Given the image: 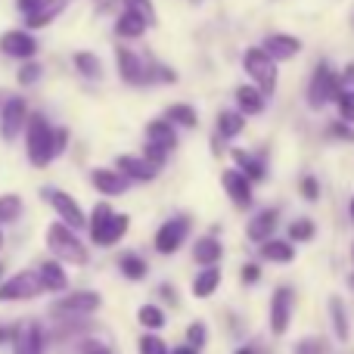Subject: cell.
I'll return each mask as SVG.
<instances>
[{
  "instance_id": "f907efd6",
  "label": "cell",
  "mask_w": 354,
  "mask_h": 354,
  "mask_svg": "<svg viewBox=\"0 0 354 354\" xmlns=\"http://www.w3.org/2000/svg\"><path fill=\"white\" fill-rule=\"evenodd\" d=\"M171 354H199V351H196L193 345H180V348H174Z\"/></svg>"
},
{
  "instance_id": "60d3db41",
  "label": "cell",
  "mask_w": 354,
  "mask_h": 354,
  "mask_svg": "<svg viewBox=\"0 0 354 354\" xmlns=\"http://www.w3.org/2000/svg\"><path fill=\"white\" fill-rule=\"evenodd\" d=\"M295 354H330V351H326V345L320 339H305V342L295 345Z\"/></svg>"
},
{
  "instance_id": "681fc988",
  "label": "cell",
  "mask_w": 354,
  "mask_h": 354,
  "mask_svg": "<svg viewBox=\"0 0 354 354\" xmlns=\"http://www.w3.org/2000/svg\"><path fill=\"white\" fill-rule=\"evenodd\" d=\"M37 3H41V0H19V10H22V12H31Z\"/></svg>"
},
{
  "instance_id": "6da1fadb",
  "label": "cell",
  "mask_w": 354,
  "mask_h": 354,
  "mask_svg": "<svg viewBox=\"0 0 354 354\" xmlns=\"http://www.w3.org/2000/svg\"><path fill=\"white\" fill-rule=\"evenodd\" d=\"M25 147H28L31 165H37V168H47L50 159L56 156V149H53V128H50V122L44 115H31L28 118Z\"/></svg>"
},
{
  "instance_id": "9f6ffc18",
  "label": "cell",
  "mask_w": 354,
  "mask_h": 354,
  "mask_svg": "<svg viewBox=\"0 0 354 354\" xmlns=\"http://www.w3.org/2000/svg\"><path fill=\"white\" fill-rule=\"evenodd\" d=\"M351 258H354V245H351Z\"/></svg>"
},
{
  "instance_id": "836d02e7",
  "label": "cell",
  "mask_w": 354,
  "mask_h": 354,
  "mask_svg": "<svg viewBox=\"0 0 354 354\" xmlns=\"http://www.w3.org/2000/svg\"><path fill=\"white\" fill-rule=\"evenodd\" d=\"M122 274L128 277V280H143L147 277V261L137 255H124L122 258Z\"/></svg>"
},
{
  "instance_id": "c3c4849f",
  "label": "cell",
  "mask_w": 354,
  "mask_h": 354,
  "mask_svg": "<svg viewBox=\"0 0 354 354\" xmlns=\"http://www.w3.org/2000/svg\"><path fill=\"white\" fill-rule=\"evenodd\" d=\"M243 280H245V283L258 280V268H255V264H249V268H245V270H243Z\"/></svg>"
},
{
  "instance_id": "d6a6232c",
  "label": "cell",
  "mask_w": 354,
  "mask_h": 354,
  "mask_svg": "<svg viewBox=\"0 0 354 354\" xmlns=\"http://www.w3.org/2000/svg\"><path fill=\"white\" fill-rule=\"evenodd\" d=\"M243 115L239 112H221L218 115V128H221V134L224 137H236L239 131H243Z\"/></svg>"
},
{
  "instance_id": "f35d334b",
  "label": "cell",
  "mask_w": 354,
  "mask_h": 354,
  "mask_svg": "<svg viewBox=\"0 0 354 354\" xmlns=\"http://www.w3.org/2000/svg\"><path fill=\"white\" fill-rule=\"evenodd\" d=\"M289 236L299 239V243H305V239L314 236V224H311V221H295V224L289 227Z\"/></svg>"
},
{
  "instance_id": "83f0119b",
  "label": "cell",
  "mask_w": 354,
  "mask_h": 354,
  "mask_svg": "<svg viewBox=\"0 0 354 354\" xmlns=\"http://www.w3.org/2000/svg\"><path fill=\"white\" fill-rule=\"evenodd\" d=\"M128 233V218L124 214H112V221H109V227L103 230V239H100V245H115L118 239Z\"/></svg>"
},
{
  "instance_id": "7402d4cb",
  "label": "cell",
  "mask_w": 354,
  "mask_h": 354,
  "mask_svg": "<svg viewBox=\"0 0 354 354\" xmlns=\"http://www.w3.org/2000/svg\"><path fill=\"white\" fill-rule=\"evenodd\" d=\"M147 28H149V25L143 22V16H137L134 10H124L122 16H118V22H115V31L122 37H140Z\"/></svg>"
},
{
  "instance_id": "3957f363",
  "label": "cell",
  "mask_w": 354,
  "mask_h": 354,
  "mask_svg": "<svg viewBox=\"0 0 354 354\" xmlns=\"http://www.w3.org/2000/svg\"><path fill=\"white\" fill-rule=\"evenodd\" d=\"M245 72L252 75V81L258 84V91L274 93V87H277V59H270L261 47L245 50Z\"/></svg>"
},
{
  "instance_id": "f5cc1de1",
  "label": "cell",
  "mask_w": 354,
  "mask_h": 354,
  "mask_svg": "<svg viewBox=\"0 0 354 354\" xmlns=\"http://www.w3.org/2000/svg\"><path fill=\"white\" fill-rule=\"evenodd\" d=\"M3 339H6V330H3V326H0V342H3Z\"/></svg>"
},
{
  "instance_id": "44dd1931",
  "label": "cell",
  "mask_w": 354,
  "mask_h": 354,
  "mask_svg": "<svg viewBox=\"0 0 354 354\" xmlns=\"http://www.w3.org/2000/svg\"><path fill=\"white\" fill-rule=\"evenodd\" d=\"M218 283H221V270L214 268V264H205V270L193 280V295L196 299H208V295L218 289Z\"/></svg>"
},
{
  "instance_id": "d6986e66",
  "label": "cell",
  "mask_w": 354,
  "mask_h": 354,
  "mask_svg": "<svg viewBox=\"0 0 354 354\" xmlns=\"http://www.w3.org/2000/svg\"><path fill=\"white\" fill-rule=\"evenodd\" d=\"M37 277H41V286L50 289V292H62V289L68 286L66 270H62V264H56V261H44L41 270H37Z\"/></svg>"
},
{
  "instance_id": "f6af8a7d",
  "label": "cell",
  "mask_w": 354,
  "mask_h": 354,
  "mask_svg": "<svg viewBox=\"0 0 354 354\" xmlns=\"http://www.w3.org/2000/svg\"><path fill=\"white\" fill-rule=\"evenodd\" d=\"M81 354H112V351L106 348L103 342H97V339H87V342L81 345Z\"/></svg>"
},
{
  "instance_id": "277c9868",
  "label": "cell",
  "mask_w": 354,
  "mask_h": 354,
  "mask_svg": "<svg viewBox=\"0 0 354 354\" xmlns=\"http://www.w3.org/2000/svg\"><path fill=\"white\" fill-rule=\"evenodd\" d=\"M37 292H44V286L35 270H22V274L10 277L6 283H0V301H25L35 299Z\"/></svg>"
},
{
  "instance_id": "bcb514c9",
  "label": "cell",
  "mask_w": 354,
  "mask_h": 354,
  "mask_svg": "<svg viewBox=\"0 0 354 354\" xmlns=\"http://www.w3.org/2000/svg\"><path fill=\"white\" fill-rule=\"evenodd\" d=\"M301 196H305V199H317L320 196L317 180H314V177H305V180H301Z\"/></svg>"
},
{
  "instance_id": "e575fe53",
  "label": "cell",
  "mask_w": 354,
  "mask_h": 354,
  "mask_svg": "<svg viewBox=\"0 0 354 354\" xmlns=\"http://www.w3.org/2000/svg\"><path fill=\"white\" fill-rule=\"evenodd\" d=\"M168 118L177 122V124H187V128H196V122H199V118H196V112H193V106H183V103L171 106V109H168Z\"/></svg>"
},
{
  "instance_id": "d590c367",
  "label": "cell",
  "mask_w": 354,
  "mask_h": 354,
  "mask_svg": "<svg viewBox=\"0 0 354 354\" xmlns=\"http://www.w3.org/2000/svg\"><path fill=\"white\" fill-rule=\"evenodd\" d=\"M22 212V199L19 196H0V221H16Z\"/></svg>"
},
{
  "instance_id": "ac0fdd59",
  "label": "cell",
  "mask_w": 354,
  "mask_h": 354,
  "mask_svg": "<svg viewBox=\"0 0 354 354\" xmlns=\"http://www.w3.org/2000/svg\"><path fill=\"white\" fill-rule=\"evenodd\" d=\"M91 180H93V187L106 196H122L124 189H128V177L115 174V171H106V168H97V171L91 174Z\"/></svg>"
},
{
  "instance_id": "db71d44e",
  "label": "cell",
  "mask_w": 354,
  "mask_h": 354,
  "mask_svg": "<svg viewBox=\"0 0 354 354\" xmlns=\"http://www.w3.org/2000/svg\"><path fill=\"white\" fill-rule=\"evenodd\" d=\"M351 218H354V199H351Z\"/></svg>"
},
{
  "instance_id": "f546056e",
  "label": "cell",
  "mask_w": 354,
  "mask_h": 354,
  "mask_svg": "<svg viewBox=\"0 0 354 354\" xmlns=\"http://www.w3.org/2000/svg\"><path fill=\"white\" fill-rule=\"evenodd\" d=\"M330 314H333V326H336V336L345 342V339H348V314H345L342 299H336V295L330 299Z\"/></svg>"
},
{
  "instance_id": "603a6c76",
  "label": "cell",
  "mask_w": 354,
  "mask_h": 354,
  "mask_svg": "<svg viewBox=\"0 0 354 354\" xmlns=\"http://www.w3.org/2000/svg\"><path fill=\"white\" fill-rule=\"evenodd\" d=\"M261 255L268 258V261L289 264L295 258V249L289 243H280V239H264V243H261Z\"/></svg>"
},
{
  "instance_id": "7a4b0ae2",
  "label": "cell",
  "mask_w": 354,
  "mask_h": 354,
  "mask_svg": "<svg viewBox=\"0 0 354 354\" xmlns=\"http://www.w3.org/2000/svg\"><path fill=\"white\" fill-rule=\"evenodd\" d=\"M47 245H50V252H53L59 261H72V264H84L87 261L84 243H81V239L75 236L72 227L62 224V221H56V224L47 227Z\"/></svg>"
},
{
  "instance_id": "52a82bcc",
  "label": "cell",
  "mask_w": 354,
  "mask_h": 354,
  "mask_svg": "<svg viewBox=\"0 0 354 354\" xmlns=\"http://www.w3.org/2000/svg\"><path fill=\"white\" fill-rule=\"evenodd\" d=\"M189 233V221L187 218H171L168 224L159 227V233H156V249L162 252V255H171V252L180 249V243L187 239Z\"/></svg>"
},
{
  "instance_id": "ffe728a7",
  "label": "cell",
  "mask_w": 354,
  "mask_h": 354,
  "mask_svg": "<svg viewBox=\"0 0 354 354\" xmlns=\"http://www.w3.org/2000/svg\"><path fill=\"white\" fill-rule=\"evenodd\" d=\"M274 227H277V212H274V208H268V212L255 214V218L249 221L245 233H249L252 243H261V239H268L270 233H274Z\"/></svg>"
},
{
  "instance_id": "7c38bea8",
  "label": "cell",
  "mask_w": 354,
  "mask_h": 354,
  "mask_svg": "<svg viewBox=\"0 0 354 354\" xmlns=\"http://www.w3.org/2000/svg\"><path fill=\"white\" fill-rule=\"evenodd\" d=\"M292 295H289V289H277L274 292V301H270V330L277 333V336H283V333L289 330V320H292Z\"/></svg>"
},
{
  "instance_id": "4fadbf2b",
  "label": "cell",
  "mask_w": 354,
  "mask_h": 354,
  "mask_svg": "<svg viewBox=\"0 0 354 354\" xmlns=\"http://www.w3.org/2000/svg\"><path fill=\"white\" fill-rule=\"evenodd\" d=\"M66 6H68V0H41L31 12H25V22H28V28H44V25L53 22Z\"/></svg>"
},
{
  "instance_id": "5bb4252c",
  "label": "cell",
  "mask_w": 354,
  "mask_h": 354,
  "mask_svg": "<svg viewBox=\"0 0 354 354\" xmlns=\"http://www.w3.org/2000/svg\"><path fill=\"white\" fill-rule=\"evenodd\" d=\"M261 50L270 59H292L301 50V44H299V37H292V35H270Z\"/></svg>"
},
{
  "instance_id": "4316f807",
  "label": "cell",
  "mask_w": 354,
  "mask_h": 354,
  "mask_svg": "<svg viewBox=\"0 0 354 354\" xmlns=\"http://www.w3.org/2000/svg\"><path fill=\"white\" fill-rule=\"evenodd\" d=\"M112 208L106 205V202H100L97 208H93V214H91V236H93V243L100 245V239H103V230L109 227V221H112Z\"/></svg>"
},
{
  "instance_id": "ab89813d",
  "label": "cell",
  "mask_w": 354,
  "mask_h": 354,
  "mask_svg": "<svg viewBox=\"0 0 354 354\" xmlns=\"http://www.w3.org/2000/svg\"><path fill=\"white\" fill-rule=\"evenodd\" d=\"M140 354H168V348L159 336H143L140 339Z\"/></svg>"
},
{
  "instance_id": "4dcf8cb0",
  "label": "cell",
  "mask_w": 354,
  "mask_h": 354,
  "mask_svg": "<svg viewBox=\"0 0 354 354\" xmlns=\"http://www.w3.org/2000/svg\"><path fill=\"white\" fill-rule=\"evenodd\" d=\"M75 66H78L81 75H87V78H93V81L103 75V66H100V59L93 53H84V50H81V53H75Z\"/></svg>"
},
{
  "instance_id": "6f0895ef",
  "label": "cell",
  "mask_w": 354,
  "mask_h": 354,
  "mask_svg": "<svg viewBox=\"0 0 354 354\" xmlns=\"http://www.w3.org/2000/svg\"><path fill=\"white\" fill-rule=\"evenodd\" d=\"M351 286H354V277H351Z\"/></svg>"
},
{
  "instance_id": "e0dca14e",
  "label": "cell",
  "mask_w": 354,
  "mask_h": 354,
  "mask_svg": "<svg viewBox=\"0 0 354 354\" xmlns=\"http://www.w3.org/2000/svg\"><path fill=\"white\" fill-rule=\"evenodd\" d=\"M118 72L128 84H143L147 75H143V62L137 59V53H131L128 47H118Z\"/></svg>"
},
{
  "instance_id": "11a10c76",
  "label": "cell",
  "mask_w": 354,
  "mask_h": 354,
  "mask_svg": "<svg viewBox=\"0 0 354 354\" xmlns=\"http://www.w3.org/2000/svg\"><path fill=\"white\" fill-rule=\"evenodd\" d=\"M0 245H3V233H0Z\"/></svg>"
},
{
  "instance_id": "8992f818",
  "label": "cell",
  "mask_w": 354,
  "mask_h": 354,
  "mask_svg": "<svg viewBox=\"0 0 354 354\" xmlns=\"http://www.w3.org/2000/svg\"><path fill=\"white\" fill-rule=\"evenodd\" d=\"M25 118H28V106H25L22 97H10L0 109V134L3 140H12L19 131L25 128Z\"/></svg>"
},
{
  "instance_id": "30bf717a",
  "label": "cell",
  "mask_w": 354,
  "mask_h": 354,
  "mask_svg": "<svg viewBox=\"0 0 354 354\" xmlns=\"http://www.w3.org/2000/svg\"><path fill=\"white\" fill-rule=\"evenodd\" d=\"M221 183H224L227 196H230L236 205H252V180L245 177L239 168H227L224 174H221Z\"/></svg>"
},
{
  "instance_id": "8d00e7d4",
  "label": "cell",
  "mask_w": 354,
  "mask_h": 354,
  "mask_svg": "<svg viewBox=\"0 0 354 354\" xmlns=\"http://www.w3.org/2000/svg\"><path fill=\"white\" fill-rule=\"evenodd\" d=\"M128 10H134L137 16H143L147 25H156V10H153V0H124Z\"/></svg>"
},
{
  "instance_id": "8fae6325",
  "label": "cell",
  "mask_w": 354,
  "mask_h": 354,
  "mask_svg": "<svg viewBox=\"0 0 354 354\" xmlns=\"http://www.w3.org/2000/svg\"><path fill=\"white\" fill-rule=\"evenodd\" d=\"M100 305H103V299L97 292H72L56 301L53 311L56 314H93Z\"/></svg>"
},
{
  "instance_id": "ee69618b",
  "label": "cell",
  "mask_w": 354,
  "mask_h": 354,
  "mask_svg": "<svg viewBox=\"0 0 354 354\" xmlns=\"http://www.w3.org/2000/svg\"><path fill=\"white\" fill-rule=\"evenodd\" d=\"M147 162H153L156 168L165 162V147H159V143H149L147 147Z\"/></svg>"
},
{
  "instance_id": "5b68a950",
  "label": "cell",
  "mask_w": 354,
  "mask_h": 354,
  "mask_svg": "<svg viewBox=\"0 0 354 354\" xmlns=\"http://www.w3.org/2000/svg\"><path fill=\"white\" fill-rule=\"evenodd\" d=\"M336 93H339V78L330 72L326 62H320L311 78V87H308V103L320 109V106H326L330 100H336Z\"/></svg>"
},
{
  "instance_id": "9c48e42d",
  "label": "cell",
  "mask_w": 354,
  "mask_h": 354,
  "mask_svg": "<svg viewBox=\"0 0 354 354\" xmlns=\"http://www.w3.org/2000/svg\"><path fill=\"white\" fill-rule=\"evenodd\" d=\"M0 50L6 56H16V59H31L37 53V41L28 31H6V35H0Z\"/></svg>"
},
{
  "instance_id": "cb8c5ba5",
  "label": "cell",
  "mask_w": 354,
  "mask_h": 354,
  "mask_svg": "<svg viewBox=\"0 0 354 354\" xmlns=\"http://www.w3.org/2000/svg\"><path fill=\"white\" fill-rule=\"evenodd\" d=\"M233 162H236V168L249 177V180H261L264 177V165L252 153H245V149H233Z\"/></svg>"
},
{
  "instance_id": "2e32d148",
  "label": "cell",
  "mask_w": 354,
  "mask_h": 354,
  "mask_svg": "<svg viewBox=\"0 0 354 354\" xmlns=\"http://www.w3.org/2000/svg\"><path fill=\"white\" fill-rule=\"evenodd\" d=\"M16 354H41L44 351V333L37 324H25L16 333Z\"/></svg>"
},
{
  "instance_id": "9a60e30c",
  "label": "cell",
  "mask_w": 354,
  "mask_h": 354,
  "mask_svg": "<svg viewBox=\"0 0 354 354\" xmlns=\"http://www.w3.org/2000/svg\"><path fill=\"white\" fill-rule=\"evenodd\" d=\"M118 171L128 180H153L156 177V165L147 159H137V156H118Z\"/></svg>"
},
{
  "instance_id": "74e56055",
  "label": "cell",
  "mask_w": 354,
  "mask_h": 354,
  "mask_svg": "<svg viewBox=\"0 0 354 354\" xmlns=\"http://www.w3.org/2000/svg\"><path fill=\"white\" fill-rule=\"evenodd\" d=\"M339 112H342V122H354V91H339Z\"/></svg>"
},
{
  "instance_id": "816d5d0a",
  "label": "cell",
  "mask_w": 354,
  "mask_h": 354,
  "mask_svg": "<svg viewBox=\"0 0 354 354\" xmlns=\"http://www.w3.org/2000/svg\"><path fill=\"white\" fill-rule=\"evenodd\" d=\"M236 354H255V351H252V348H239Z\"/></svg>"
},
{
  "instance_id": "1f68e13d",
  "label": "cell",
  "mask_w": 354,
  "mask_h": 354,
  "mask_svg": "<svg viewBox=\"0 0 354 354\" xmlns=\"http://www.w3.org/2000/svg\"><path fill=\"white\" fill-rule=\"evenodd\" d=\"M137 320H140L147 330H162V326H165V311L156 305H143L140 311H137Z\"/></svg>"
},
{
  "instance_id": "b9f144b4",
  "label": "cell",
  "mask_w": 354,
  "mask_h": 354,
  "mask_svg": "<svg viewBox=\"0 0 354 354\" xmlns=\"http://www.w3.org/2000/svg\"><path fill=\"white\" fill-rule=\"evenodd\" d=\"M37 75H41V66H37V62H28V66L19 68V84H35Z\"/></svg>"
},
{
  "instance_id": "484cf974",
  "label": "cell",
  "mask_w": 354,
  "mask_h": 354,
  "mask_svg": "<svg viewBox=\"0 0 354 354\" xmlns=\"http://www.w3.org/2000/svg\"><path fill=\"white\" fill-rule=\"evenodd\" d=\"M221 243L214 236H205V239H199V243H196V249H193V258L199 264H214L221 258Z\"/></svg>"
},
{
  "instance_id": "f1b7e54d",
  "label": "cell",
  "mask_w": 354,
  "mask_h": 354,
  "mask_svg": "<svg viewBox=\"0 0 354 354\" xmlns=\"http://www.w3.org/2000/svg\"><path fill=\"white\" fill-rule=\"evenodd\" d=\"M236 103L243 112H261V91L258 87H236Z\"/></svg>"
},
{
  "instance_id": "7bdbcfd3",
  "label": "cell",
  "mask_w": 354,
  "mask_h": 354,
  "mask_svg": "<svg viewBox=\"0 0 354 354\" xmlns=\"http://www.w3.org/2000/svg\"><path fill=\"white\" fill-rule=\"evenodd\" d=\"M187 339H189V345H193V348H199V345H205V326H202V324H189Z\"/></svg>"
},
{
  "instance_id": "ba28073f",
  "label": "cell",
  "mask_w": 354,
  "mask_h": 354,
  "mask_svg": "<svg viewBox=\"0 0 354 354\" xmlns=\"http://www.w3.org/2000/svg\"><path fill=\"white\" fill-rule=\"evenodd\" d=\"M47 199L53 202V208L59 212V221H62V224H68L72 230H81V227L87 224V218H84V212H81V205H78V202H75L68 193H62V189H50Z\"/></svg>"
},
{
  "instance_id": "7dc6e473",
  "label": "cell",
  "mask_w": 354,
  "mask_h": 354,
  "mask_svg": "<svg viewBox=\"0 0 354 354\" xmlns=\"http://www.w3.org/2000/svg\"><path fill=\"white\" fill-rule=\"evenodd\" d=\"M66 143H68L66 131H53V149H56V153H62V149H66Z\"/></svg>"
},
{
  "instance_id": "d4e9b609",
  "label": "cell",
  "mask_w": 354,
  "mask_h": 354,
  "mask_svg": "<svg viewBox=\"0 0 354 354\" xmlns=\"http://www.w3.org/2000/svg\"><path fill=\"white\" fill-rule=\"evenodd\" d=\"M147 137H149V143H159V147H165V149H171L174 143H177L174 128H171V124H168V122H162V118H156V122H149Z\"/></svg>"
}]
</instances>
